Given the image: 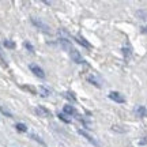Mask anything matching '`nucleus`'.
<instances>
[{"instance_id":"f8f14e48","label":"nucleus","mask_w":147,"mask_h":147,"mask_svg":"<svg viewBox=\"0 0 147 147\" xmlns=\"http://www.w3.org/2000/svg\"><path fill=\"white\" fill-rule=\"evenodd\" d=\"M87 80H89V82H90L91 84H94V86H97V87H101V84L98 83V80H97V79H94L93 76H89V78H87Z\"/></svg>"},{"instance_id":"a211bd4d","label":"nucleus","mask_w":147,"mask_h":147,"mask_svg":"<svg viewBox=\"0 0 147 147\" xmlns=\"http://www.w3.org/2000/svg\"><path fill=\"white\" fill-rule=\"evenodd\" d=\"M0 112H1V113H4V115L7 116V117H12V116H11V113H10V112H8V110H5L4 108H1V106H0Z\"/></svg>"},{"instance_id":"6e6552de","label":"nucleus","mask_w":147,"mask_h":147,"mask_svg":"<svg viewBox=\"0 0 147 147\" xmlns=\"http://www.w3.org/2000/svg\"><path fill=\"white\" fill-rule=\"evenodd\" d=\"M36 112L38 113V115H44L45 117H49V116H51V112H49V110H47L45 108H37Z\"/></svg>"},{"instance_id":"0eeeda50","label":"nucleus","mask_w":147,"mask_h":147,"mask_svg":"<svg viewBox=\"0 0 147 147\" xmlns=\"http://www.w3.org/2000/svg\"><path fill=\"white\" fill-rule=\"evenodd\" d=\"M63 112H64V113H67V115H78V113H76V110L74 109L71 105H65V106H64Z\"/></svg>"},{"instance_id":"412c9836","label":"nucleus","mask_w":147,"mask_h":147,"mask_svg":"<svg viewBox=\"0 0 147 147\" xmlns=\"http://www.w3.org/2000/svg\"><path fill=\"white\" fill-rule=\"evenodd\" d=\"M143 32H146V33H147V27H144V29H143Z\"/></svg>"},{"instance_id":"f03ea898","label":"nucleus","mask_w":147,"mask_h":147,"mask_svg":"<svg viewBox=\"0 0 147 147\" xmlns=\"http://www.w3.org/2000/svg\"><path fill=\"white\" fill-rule=\"evenodd\" d=\"M30 71H32L36 76H38V78H41V79L45 78V72L42 71L41 67H38V65H36V64H30Z\"/></svg>"},{"instance_id":"9d476101","label":"nucleus","mask_w":147,"mask_h":147,"mask_svg":"<svg viewBox=\"0 0 147 147\" xmlns=\"http://www.w3.org/2000/svg\"><path fill=\"white\" fill-rule=\"evenodd\" d=\"M15 128L18 129V131H21V132H26L27 131V127L25 125V124H22V123H16Z\"/></svg>"},{"instance_id":"1a4fd4ad","label":"nucleus","mask_w":147,"mask_h":147,"mask_svg":"<svg viewBox=\"0 0 147 147\" xmlns=\"http://www.w3.org/2000/svg\"><path fill=\"white\" fill-rule=\"evenodd\" d=\"M3 44H4V47L5 48H10V49H15V42L14 41H11V40H5L4 42H3Z\"/></svg>"},{"instance_id":"7ed1b4c3","label":"nucleus","mask_w":147,"mask_h":147,"mask_svg":"<svg viewBox=\"0 0 147 147\" xmlns=\"http://www.w3.org/2000/svg\"><path fill=\"white\" fill-rule=\"evenodd\" d=\"M71 57H72V60L75 61V63H78V64H83L84 63V60H83V57L80 56V53H79L78 51H75V49L71 51Z\"/></svg>"},{"instance_id":"6ab92c4d","label":"nucleus","mask_w":147,"mask_h":147,"mask_svg":"<svg viewBox=\"0 0 147 147\" xmlns=\"http://www.w3.org/2000/svg\"><path fill=\"white\" fill-rule=\"evenodd\" d=\"M23 89H25V90H29V91H32L33 94H36V90L33 89V87H27V86H23Z\"/></svg>"},{"instance_id":"aec40b11","label":"nucleus","mask_w":147,"mask_h":147,"mask_svg":"<svg viewBox=\"0 0 147 147\" xmlns=\"http://www.w3.org/2000/svg\"><path fill=\"white\" fill-rule=\"evenodd\" d=\"M139 144H147V136H144V138H143L142 140L139 142Z\"/></svg>"},{"instance_id":"423d86ee","label":"nucleus","mask_w":147,"mask_h":147,"mask_svg":"<svg viewBox=\"0 0 147 147\" xmlns=\"http://www.w3.org/2000/svg\"><path fill=\"white\" fill-rule=\"evenodd\" d=\"M135 113H136L139 117H146L147 116V108H144V106H138L136 109H135Z\"/></svg>"},{"instance_id":"39448f33","label":"nucleus","mask_w":147,"mask_h":147,"mask_svg":"<svg viewBox=\"0 0 147 147\" xmlns=\"http://www.w3.org/2000/svg\"><path fill=\"white\" fill-rule=\"evenodd\" d=\"M74 40H75V41L76 42H79V44H80V45H82V47H84V48H91V45H90V42L89 41H86V40H84L83 37L82 36H78V37H75V38H74Z\"/></svg>"},{"instance_id":"20e7f679","label":"nucleus","mask_w":147,"mask_h":147,"mask_svg":"<svg viewBox=\"0 0 147 147\" xmlns=\"http://www.w3.org/2000/svg\"><path fill=\"white\" fill-rule=\"evenodd\" d=\"M79 135H82V136L84 138V139H86V140H89L90 143H91V144H94V146H98V142H97V140H95V139H93V138L90 136L89 134H87V132H84L83 129H79Z\"/></svg>"},{"instance_id":"f257e3e1","label":"nucleus","mask_w":147,"mask_h":147,"mask_svg":"<svg viewBox=\"0 0 147 147\" xmlns=\"http://www.w3.org/2000/svg\"><path fill=\"white\" fill-rule=\"evenodd\" d=\"M110 100H113L115 102H119V104H124L125 102V98L120 94V93H117V91H110L109 94H108Z\"/></svg>"},{"instance_id":"2eb2a0df","label":"nucleus","mask_w":147,"mask_h":147,"mask_svg":"<svg viewBox=\"0 0 147 147\" xmlns=\"http://www.w3.org/2000/svg\"><path fill=\"white\" fill-rule=\"evenodd\" d=\"M57 117H59V119H60L61 121H64V123H67V124L69 123V120L67 119V117H65V116L63 115V113H57Z\"/></svg>"},{"instance_id":"ddd939ff","label":"nucleus","mask_w":147,"mask_h":147,"mask_svg":"<svg viewBox=\"0 0 147 147\" xmlns=\"http://www.w3.org/2000/svg\"><path fill=\"white\" fill-rule=\"evenodd\" d=\"M23 45H25V48H26V49L29 51V52H34V47H33V45L30 44V42L25 41V44H23Z\"/></svg>"},{"instance_id":"f3484780","label":"nucleus","mask_w":147,"mask_h":147,"mask_svg":"<svg viewBox=\"0 0 147 147\" xmlns=\"http://www.w3.org/2000/svg\"><path fill=\"white\" fill-rule=\"evenodd\" d=\"M32 22H33V23H34V25H37V26H38V27H47V26H45V25H44V23H42V22H38V21H36L34 18H33V19H32Z\"/></svg>"},{"instance_id":"dca6fc26","label":"nucleus","mask_w":147,"mask_h":147,"mask_svg":"<svg viewBox=\"0 0 147 147\" xmlns=\"http://www.w3.org/2000/svg\"><path fill=\"white\" fill-rule=\"evenodd\" d=\"M40 93H41L42 97H48V94H49V90L45 89V87H41V89H40Z\"/></svg>"},{"instance_id":"4468645a","label":"nucleus","mask_w":147,"mask_h":147,"mask_svg":"<svg viewBox=\"0 0 147 147\" xmlns=\"http://www.w3.org/2000/svg\"><path fill=\"white\" fill-rule=\"evenodd\" d=\"M123 53H124L125 59H128L131 56V49H129V48H123Z\"/></svg>"},{"instance_id":"9b49d317","label":"nucleus","mask_w":147,"mask_h":147,"mask_svg":"<svg viewBox=\"0 0 147 147\" xmlns=\"http://www.w3.org/2000/svg\"><path fill=\"white\" fill-rule=\"evenodd\" d=\"M30 138H32V139H34L36 142H38L40 144H42V146H45V142H44V140H42V139H41L40 136H37L36 134H30Z\"/></svg>"}]
</instances>
